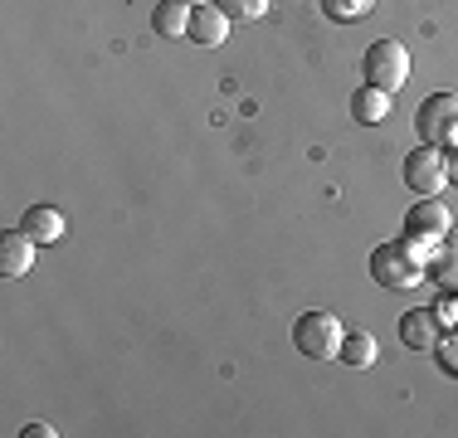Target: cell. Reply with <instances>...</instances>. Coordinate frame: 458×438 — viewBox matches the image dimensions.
I'll return each instance as SVG.
<instances>
[{"label": "cell", "instance_id": "obj_1", "mask_svg": "<svg viewBox=\"0 0 458 438\" xmlns=\"http://www.w3.org/2000/svg\"><path fill=\"white\" fill-rule=\"evenodd\" d=\"M429 248L434 244H420V239H395V244H380L370 254V278L380 288H420L424 278V263H429Z\"/></svg>", "mask_w": 458, "mask_h": 438}, {"label": "cell", "instance_id": "obj_2", "mask_svg": "<svg viewBox=\"0 0 458 438\" xmlns=\"http://www.w3.org/2000/svg\"><path fill=\"white\" fill-rule=\"evenodd\" d=\"M342 316L336 312H322V307H312V312H302L298 322H293V346L302 350L308 360H332L342 356Z\"/></svg>", "mask_w": 458, "mask_h": 438}, {"label": "cell", "instance_id": "obj_3", "mask_svg": "<svg viewBox=\"0 0 458 438\" xmlns=\"http://www.w3.org/2000/svg\"><path fill=\"white\" fill-rule=\"evenodd\" d=\"M414 131L420 141H434V147H458V93H429L420 107H414Z\"/></svg>", "mask_w": 458, "mask_h": 438}, {"label": "cell", "instance_id": "obj_4", "mask_svg": "<svg viewBox=\"0 0 458 438\" xmlns=\"http://www.w3.org/2000/svg\"><path fill=\"white\" fill-rule=\"evenodd\" d=\"M361 79L376 83V88H386V93L405 88V79H410V49L400 39H376L361 54Z\"/></svg>", "mask_w": 458, "mask_h": 438}, {"label": "cell", "instance_id": "obj_5", "mask_svg": "<svg viewBox=\"0 0 458 438\" xmlns=\"http://www.w3.org/2000/svg\"><path fill=\"white\" fill-rule=\"evenodd\" d=\"M405 185L414 195H439L449 185V161H444V147L434 141H420V147L405 156Z\"/></svg>", "mask_w": 458, "mask_h": 438}, {"label": "cell", "instance_id": "obj_6", "mask_svg": "<svg viewBox=\"0 0 458 438\" xmlns=\"http://www.w3.org/2000/svg\"><path fill=\"white\" fill-rule=\"evenodd\" d=\"M405 234L420 239V244H439V239H449L454 234L449 205H444L439 195H420V200L410 205V215H405Z\"/></svg>", "mask_w": 458, "mask_h": 438}, {"label": "cell", "instance_id": "obj_7", "mask_svg": "<svg viewBox=\"0 0 458 438\" xmlns=\"http://www.w3.org/2000/svg\"><path fill=\"white\" fill-rule=\"evenodd\" d=\"M400 341H405V350H424V356H434L444 341V322L434 307H414V312L400 316Z\"/></svg>", "mask_w": 458, "mask_h": 438}, {"label": "cell", "instance_id": "obj_8", "mask_svg": "<svg viewBox=\"0 0 458 438\" xmlns=\"http://www.w3.org/2000/svg\"><path fill=\"white\" fill-rule=\"evenodd\" d=\"M185 39L191 44H200V49H215V44H225L229 39V15L220 5H191V29H185Z\"/></svg>", "mask_w": 458, "mask_h": 438}, {"label": "cell", "instance_id": "obj_9", "mask_svg": "<svg viewBox=\"0 0 458 438\" xmlns=\"http://www.w3.org/2000/svg\"><path fill=\"white\" fill-rule=\"evenodd\" d=\"M35 239L25 234V229H10V234H0V278H25L30 268H35Z\"/></svg>", "mask_w": 458, "mask_h": 438}, {"label": "cell", "instance_id": "obj_10", "mask_svg": "<svg viewBox=\"0 0 458 438\" xmlns=\"http://www.w3.org/2000/svg\"><path fill=\"white\" fill-rule=\"evenodd\" d=\"M20 229H25L35 244H59V239L69 234V219L54 210V205H30L25 219H20Z\"/></svg>", "mask_w": 458, "mask_h": 438}, {"label": "cell", "instance_id": "obj_11", "mask_svg": "<svg viewBox=\"0 0 458 438\" xmlns=\"http://www.w3.org/2000/svg\"><path fill=\"white\" fill-rule=\"evenodd\" d=\"M424 278L439 282L444 292H458V239H439V244L429 248V263H424Z\"/></svg>", "mask_w": 458, "mask_h": 438}, {"label": "cell", "instance_id": "obj_12", "mask_svg": "<svg viewBox=\"0 0 458 438\" xmlns=\"http://www.w3.org/2000/svg\"><path fill=\"white\" fill-rule=\"evenodd\" d=\"M390 97H395V93H386V88H376V83H361L352 93V117H356V122H366V127L386 122V117H390Z\"/></svg>", "mask_w": 458, "mask_h": 438}, {"label": "cell", "instance_id": "obj_13", "mask_svg": "<svg viewBox=\"0 0 458 438\" xmlns=\"http://www.w3.org/2000/svg\"><path fill=\"white\" fill-rule=\"evenodd\" d=\"M151 29H157V39H185V29H191V5H185V0H161V5L151 10Z\"/></svg>", "mask_w": 458, "mask_h": 438}, {"label": "cell", "instance_id": "obj_14", "mask_svg": "<svg viewBox=\"0 0 458 438\" xmlns=\"http://www.w3.org/2000/svg\"><path fill=\"white\" fill-rule=\"evenodd\" d=\"M342 360H346V366H356V370H366L370 360H376V336L346 332V336H342Z\"/></svg>", "mask_w": 458, "mask_h": 438}, {"label": "cell", "instance_id": "obj_15", "mask_svg": "<svg viewBox=\"0 0 458 438\" xmlns=\"http://www.w3.org/2000/svg\"><path fill=\"white\" fill-rule=\"evenodd\" d=\"M366 10H370V0H322V15H327V20H342V25L361 20Z\"/></svg>", "mask_w": 458, "mask_h": 438}, {"label": "cell", "instance_id": "obj_16", "mask_svg": "<svg viewBox=\"0 0 458 438\" xmlns=\"http://www.w3.org/2000/svg\"><path fill=\"white\" fill-rule=\"evenodd\" d=\"M274 0H220V10L229 20H264Z\"/></svg>", "mask_w": 458, "mask_h": 438}, {"label": "cell", "instance_id": "obj_17", "mask_svg": "<svg viewBox=\"0 0 458 438\" xmlns=\"http://www.w3.org/2000/svg\"><path fill=\"white\" fill-rule=\"evenodd\" d=\"M434 312H439V322L449 326V332H458V292H444V298L434 302Z\"/></svg>", "mask_w": 458, "mask_h": 438}, {"label": "cell", "instance_id": "obj_18", "mask_svg": "<svg viewBox=\"0 0 458 438\" xmlns=\"http://www.w3.org/2000/svg\"><path fill=\"white\" fill-rule=\"evenodd\" d=\"M434 356L444 360V370H449V375H458V332H454V336H444V341H439V350H434Z\"/></svg>", "mask_w": 458, "mask_h": 438}, {"label": "cell", "instance_id": "obj_19", "mask_svg": "<svg viewBox=\"0 0 458 438\" xmlns=\"http://www.w3.org/2000/svg\"><path fill=\"white\" fill-rule=\"evenodd\" d=\"M20 434H25V438H54V429H49V424H25Z\"/></svg>", "mask_w": 458, "mask_h": 438}, {"label": "cell", "instance_id": "obj_20", "mask_svg": "<svg viewBox=\"0 0 458 438\" xmlns=\"http://www.w3.org/2000/svg\"><path fill=\"white\" fill-rule=\"evenodd\" d=\"M444 161H449V181H458V147L444 151Z\"/></svg>", "mask_w": 458, "mask_h": 438}, {"label": "cell", "instance_id": "obj_21", "mask_svg": "<svg viewBox=\"0 0 458 438\" xmlns=\"http://www.w3.org/2000/svg\"><path fill=\"white\" fill-rule=\"evenodd\" d=\"M185 5H205V0H185Z\"/></svg>", "mask_w": 458, "mask_h": 438}]
</instances>
